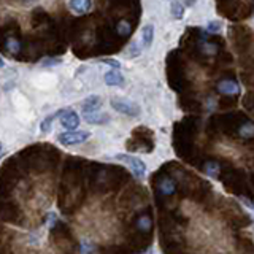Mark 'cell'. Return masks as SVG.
<instances>
[{"mask_svg":"<svg viewBox=\"0 0 254 254\" xmlns=\"http://www.w3.org/2000/svg\"><path fill=\"white\" fill-rule=\"evenodd\" d=\"M62 113H64V110H59V111H56V113L50 115L48 118H45L43 121H42V124H40V130H42V133H48V132H50V130H51V127H53V123H54L58 118H61Z\"/></svg>","mask_w":254,"mask_h":254,"instance_id":"cell-11","label":"cell"},{"mask_svg":"<svg viewBox=\"0 0 254 254\" xmlns=\"http://www.w3.org/2000/svg\"><path fill=\"white\" fill-rule=\"evenodd\" d=\"M68 6H70V10H73L76 14H84L92 8V2L91 0H71Z\"/></svg>","mask_w":254,"mask_h":254,"instance_id":"cell-7","label":"cell"},{"mask_svg":"<svg viewBox=\"0 0 254 254\" xmlns=\"http://www.w3.org/2000/svg\"><path fill=\"white\" fill-rule=\"evenodd\" d=\"M116 29H118V34L123 35V37L129 35V32H130V26H129V22H127V21H121L118 24Z\"/></svg>","mask_w":254,"mask_h":254,"instance_id":"cell-18","label":"cell"},{"mask_svg":"<svg viewBox=\"0 0 254 254\" xmlns=\"http://www.w3.org/2000/svg\"><path fill=\"white\" fill-rule=\"evenodd\" d=\"M64 61L61 58H50V59H43L40 62V67L42 68H50V67H56V65H61Z\"/></svg>","mask_w":254,"mask_h":254,"instance_id":"cell-14","label":"cell"},{"mask_svg":"<svg viewBox=\"0 0 254 254\" xmlns=\"http://www.w3.org/2000/svg\"><path fill=\"white\" fill-rule=\"evenodd\" d=\"M126 58L127 59H133V58H138V56H140V48H138V45L137 43H130L129 45V48H127V51H126Z\"/></svg>","mask_w":254,"mask_h":254,"instance_id":"cell-15","label":"cell"},{"mask_svg":"<svg viewBox=\"0 0 254 254\" xmlns=\"http://www.w3.org/2000/svg\"><path fill=\"white\" fill-rule=\"evenodd\" d=\"M111 107H113L116 111L123 115H127L130 118H137L140 115V107L135 105L133 102L129 100H124V99H111Z\"/></svg>","mask_w":254,"mask_h":254,"instance_id":"cell-3","label":"cell"},{"mask_svg":"<svg viewBox=\"0 0 254 254\" xmlns=\"http://www.w3.org/2000/svg\"><path fill=\"white\" fill-rule=\"evenodd\" d=\"M116 161H121L126 165H129L130 172L133 173L135 178H143L146 175V164L141 161L140 157H135L130 154H118L115 156Z\"/></svg>","mask_w":254,"mask_h":254,"instance_id":"cell-1","label":"cell"},{"mask_svg":"<svg viewBox=\"0 0 254 254\" xmlns=\"http://www.w3.org/2000/svg\"><path fill=\"white\" fill-rule=\"evenodd\" d=\"M138 226L141 227V229H149V219L148 218H141L140 221H138Z\"/></svg>","mask_w":254,"mask_h":254,"instance_id":"cell-21","label":"cell"},{"mask_svg":"<svg viewBox=\"0 0 254 254\" xmlns=\"http://www.w3.org/2000/svg\"><path fill=\"white\" fill-rule=\"evenodd\" d=\"M91 133L84 132V130H75V132H64L61 133L58 140L61 145L64 146H75V145H81L86 140H89Z\"/></svg>","mask_w":254,"mask_h":254,"instance_id":"cell-2","label":"cell"},{"mask_svg":"<svg viewBox=\"0 0 254 254\" xmlns=\"http://www.w3.org/2000/svg\"><path fill=\"white\" fill-rule=\"evenodd\" d=\"M102 64H107V65H110L113 70H119V68H121V64H119V61H116V59L103 58L102 59Z\"/></svg>","mask_w":254,"mask_h":254,"instance_id":"cell-19","label":"cell"},{"mask_svg":"<svg viewBox=\"0 0 254 254\" xmlns=\"http://www.w3.org/2000/svg\"><path fill=\"white\" fill-rule=\"evenodd\" d=\"M61 126L68 132H75L76 127L79 126V116L76 115V111L64 108V113L61 116Z\"/></svg>","mask_w":254,"mask_h":254,"instance_id":"cell-4","label":"cell"},{"mask_svg":"<svg viewBox=\"0 0 254 254\" xmlns=\"http://www.w3.org/2000/svg\"><path fill=\"white\" fill-rule=\"evenodd\" d=\"M218 91L226 95H235L240 92V87H238V84L235 81H229V79H226V81H221L218 84Z\"/></svg>","mask_w":254,"mask_h":254,"instance_id":"cell-9","label":"cell"},{"mask_svg":"<svg viewBox=\"0 0 254 254\" xmlns=\"http://www.w3.org/2000/svg\"><path fill=\"white\" fill-rule=\"evenodd\" d=\"M206 173L211 175V177H216V173H218V164H208V165H206Z\"/></svg>","mask_w":254,"mask_h":254,"instance_id":"cell-20","label":"cell"},{"mask_svg":"<svg viewBox=\"0 0 254 254\" xmlns=\"http://www.w3.org/2000/svg\"><path fill=\"white\" fill-rule=\"evenodd\" d=\"M153 40H154V26L153 24H146V26H143L141 29V45L145 50L153 45Z\"/></svg>","mask_w":254,"mask_h":254,"instance_id":"cell-6","label":"cell"},{"mask_svg":"<svg viewBox=\"0 0 254 254\" xmlns=\"http://www.w3.org/2000/svg\"><path fill=\"white\" fill-rule=\"evenodd\" d=\"M0 68H5V61L0 59Z\"/></svg>","mask_w":254,"mask_h":254,"instance_id":"cell-23","label":"cell"},{"mask_svg":"<svg viewBox=\"0 0 254 254\" xmlns=\"http://www.w3.org/2000/svg\"><path fill=\"white\" fill-rule=\"evenodd\" d=\"M84 121L87 124H108L110 123V116L107 113H91V115H84Z\"/></svg>","mask_w":254,"mask_h":254,"instance_id":"cell-10","label":"cell"},{"mask_svg":"<svg viewBox=\"0 0 254 254\" xmlns=\"http://www.w3.org/2000/svg\"><path fill=\"white\" fill-rule=\"evenodd\" d=\"M170 13L175 19H183V16H185V5H183L181 2H172Z\"/></svg>","mask_w":254,"mask_h":254,"instance_id":"cell-12","label":"cell"},{"mask_svg":"<svg viewBox=\"0 0 254 254\" xmlns=\"http://www.w3.org/2000/svg\"><path fill=\"white\" fill-rule=\"evenodd\" d=\"M102 107V99L99 95H89L81 105V110L84 115H91V113H97V110Z\"/></svg>","mask_w":254,"mask_h":254,"instance_id":"cell-5","label":"cell"},{"mask_svg":"<svg viewBox=\"0 0 254 254\" xmlns=\"http://www.w3.org/2000/svg\"><path fill=\"white\" fill-rule=\"evenodd\" d=\"M5 48H6V51H10V53H18L21 45L16 38H8L6 43H5Z\"/></svg>","mask_w":254,"mask_h":254,"instance_id":"cell-17","label":"cell"},{"mask_svg":"<svg viewBox=\"0 0 254 254\" xmlns=\"http://www.w3.org/2000/svg\"><path fill=\"white\" fill-rule=\"evenodd\" d=\"M103 79H105V83L108 86H121L124 83V76L119 70H110L105 73V76H103Z\"/></svg>","mask_w":254,"mask_h":254,"instance_id":"cell-8","label":"cell"},{"mask_svg":"<svg viewBox=\"0 0 254 254\" xmlns=\"http://www.w3.org/2000/svg\"><path fill=\"white\" fill-rule=\"evenodd\" d=\"M161 190L164 194H172L173 190H175V183L170 180V178H164L162 181H161Z\"/></svg>","mask_w":254,"mask_h":254,"instance_id":"cell-13","label":"cell"},{"mask_svg":"<svg viewBox=\"0 0 254 254\" xmlns=\"http://www.w3.org/2000/svg\"><path fill=\"white\" fill-rule=\"evenodd\" d=\"M205 30L210 32V34H219V32L222 30V22L221 21H211V22L206 24Z\"/></svg>","mask_w":254,"mask_h":254,"instance_id":"cell-16","label":"cell"},{"mask_svg":"<svg viewBox=\"0 0 254 254\" xmlns=\"http://www.w3.org/2000/svg\"><path fill=\"white\" fill-rule=\"evenodd\" d=\"M240 202L245 205V206H248V208H251V210H254V202H251V200H248L246 197H240Z\"/></svg>","mask_w":254,"mask_h":254,"instance_id":"cell-22","label":"cell"}]
</instances>
